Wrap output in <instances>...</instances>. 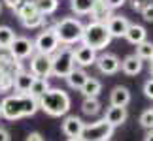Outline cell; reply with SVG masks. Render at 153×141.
<instances>
[{
	"label": "cell",
	"instance_id": "1",
	"mask_svg": "<svg viewBox=\"0 0 153 141\" xmlns=\"http://www.w3.org/2000/svg\"><path fill=\"white\" fill-rule=\"evenodd\" d=\"M38 109V100L28 94H10L0 102V117L6 120L32 117Z\"/></svg>",
	"mask_w": 153,
	"mask_h": 141
},
{
	"label": "cell",
	"instance_id": "2",
	"mask_svg": "<svg viewBox=\"0 0 153 141\" xmlns=\"http://www.w3.org/2000/svg\"><path fill=\"white\" fill-rule=\"evenodd\" d=\"M70 104L72 100L62 89H49L38 100V107L49 117H64L70 111Z\"/></svg>",
	"mask_w": 153,
	"mask_h": 141
},
{
	"label": "cell",
	"instance_id": "3",
	"mask_svg": "<svg viewBox=\"0 0 153 141\" xmlns=\"http://www.w3.org/2000/svg\"><path fill=\"white\" fill-rule=\"evenodd\" d=\"M83 28H85V25L78 19V17H62V19H59L57 25H55V34H57L61 45L70 47V45L81 42Z\"/></svg>",
	"mask_w": 153,
	"mask_h": 141
},
{
	"label": "cell",
	"instance_id": "4",
	"mask_svg": "<svg viewBox=\"0 0 153 141\" xmlns=\"http://www.w3.org/2000/svg\"><path fill=\"white\" fill-rule=\"evenodd\" d=\"M111 42V36L108 32L106 23H97L91 21L89 25H85L83 28V36H81V45L91 47L93 51H100L106 49Z\"/></svg>",
	"mask_w": 153,
	"mask_h": 141
},
{
	"label": "cell",
	"instance_id": "5",
	"mask_svg": "<svg viewBox=\"0 0 153 141\" xmlns=\"http://www.w3.org/2000/svg\"><path fill=\"white\" fill-rule=\"evenodd\" d=\"M76 68L74 62V47H66L62 45L55 55L51 57V75L55 77H62L66 79L68 73Z\"/></svg>",
	"mask_w": 153,
	"mask_h": 141
},
{
	"label": "cell",
	"instance_id": "6",
	"mask_svg": "<svg viewBox=\"0 0 153 141\" xmlns=\"http://www.w3.org/2000/svg\"><path fill=\"white\" fill-rule=\"evenodd\" d=\"M114 130H115L114 126L108 124L104 119H100L97 122H89V124H85L79 139L81 141H110Z\"/></svg>",
	"mask_w": 153,
	"mask_h": 141
},
{
	"label": "cell",
	"instance_id": "7",
	"mask_svg": "<svg viewBox=\"0 0 153 141\" xmlns=\"http://www.w3.org/2000/svg\"><path fill=\"white\" fill-rule=\"evenodd\" d=\"M15 13L25 28H40L44 23V15L38 11L36 4L32 0H23V4L15 10Z\"/></svg>",
	"mask_w": 153,
	"mask_h": 141
},
{
	"label": "cell",
	"instance_id": "8",
	"mask_svg": "<svg viewBox=\"0 0 153 141\" xmlns=\"http://www.w3.org/2000/svg\"><path fill=\"white\" fill-rule=\"evenodd\" d=\"M34 49H36V53H42V55H48V57L55 55L61 49V42H59V38L55 34V28L40 32L36 40H34Z\"/></svg>",
	"mask_w": 153,
	"mask_h": 141
},
{
	"label": "cell",
	"instance_id": "9",
	"mask_svg": "<svg viewBox=\"0 0 153 141\" xmlns=\"http://www.w3.org/2000/svg\"><path fill=\"white\" fill-rule=\"evenodd\" d=\"M28 72L36 79H48L51 75V57L42 55V53H34L28 62Z\"/></svg>",
	"mask_w": 153,
	"mask_h": 141
},
{
	"label": "cell",
	"instance_id": "10",
	"mask_svg": "<svg viewBox=\"0 0 153 141\" xmlns=\"http://www.w3.org/2000/svg\"><path fill=\"white\" fill-rule=\"evenodd\" d=\"M10 51L11 55H13L17 60H25V58H30L36 49H34V42L32 40H28L25 36H17L13 40V43L10 45Z\"/></svg>",
	"mask_w": 153,
	"mask_h": 141
},
{
	"label": "cell",
	"instance_id": "11",
	"mask_svg": "<svg viewBox=\"0 0 153 141\" xmlns=\"http://www.w3.org/2000/svg\"><path fill=\"white\" fill-rule=\"evenodd\" d=\"M97 68L98 72L104 73V75H114L121 70V60L117 58L114 53H104V55L97 57Z\"/></svg>",
	"mask_w": 153,
	"mask_h": 141
},
{
	"label": "cell",
	"instance_id": "12",
	"mask_svg": "<svg viewBox=\"0 0 153 141\" xmlns=\"http://www.w3.org/2000/svg\"><path fill=\"white\" fill-rule=\"evenodd\" d=\"M74 62L78 64V68L93 66L97 62V51H93L91 47H85V45L74 47Z\"/></svg>",
	"mask_w": 153,
	"mask_h": 141
},
{
	"label": "cell",
	"instance_id": "13",
	"mask_svg": "<svg viewBox=\"0 0 153 141\" xmlns=\"http://www.w3.org/2000/svg\"><path fill=\"white\" fill-rule=\"evenodd\" d=\"M106 26H108V32H110L111 38H125L131 23H128V19L123 17V15H114L108 23H106Z\"/></svg>",
	"mask_w": 153,
	"mask_h": 141
},
{
	"label": "cell",
	"instance_id": "14",
	"mask_svg": "<svg viewBox=\"0 0 153 141\" xmlns=\"http://www.w3.org/2000/svg\"><path fill=\"white\" fill-rule=\"evenodd\" d=\"M83 126H85V122L79 119V117H76V115H68L66 119L62 120V134L64 136H68V139H72V137H79L81 136V132H83Z\"/></svg>",
	"mask_w": 153,
	"mask_h": 141
},
{
	"label": "cell",
	"instance_id": "15",
	"mask_svg": "<svg viewBox=\"0 0 153 141\" xmlns=\"http://www.w3.org/2000/svg\"><path fill=\"white\" fill-rule=\"evenodd\" d=\"M34 81H36V77H34L30 72L21 70V72L13 77V89L17 90V94H28V90H30Z\"/></svg>",
	"mask_w": 153,
	"mask_h": 141
},
{
	"label": "cell",
	"instance_id": "16",
	"mask_svg": "<svg viewBox=\"0 0 153 141\" xmlns=\"http://www.w3.org/2000/svg\"><path fill=\"white\" fill-rule=\"evenodd\" d=\"M127 117H128L127 107H115V105H110L108 111H106V115H104V120L108 122V124H111L114 128H117V126H121L123 122L127 120Z\"/></svg>",
	"mask_w": 153,
	"mask_h": 141
},
{
	"label": "cell",
	"instance_id": "17",
	"mask_svg": "<svg viewBox=\"0 0 153 141\" xmlns=\"http://www.w3.org/2000/svg\"><path fill=\"white\" fill-rule=\"evenodd\" d=\"M111 17H114V10L110 8L108 4L104 2H97L93 4V11H91V21H97V23H108Z\"/></svg>",
	"mask_w": 153,
	"mask_h": 141
},
{
	"label": "cell",
	"instance_id": "18",
	"mask_svg": "<svg viewBox=\"0 0 153 141\" xmlns=\"http://www.w3.org/2000/svg\"><path fill=\"white\" fill-rule=\"evenodd\" d=\"M128 102H131V92H128L127 87L121 85L114 87V90L110 92V104L115 105V107H127Z\"/></svg>",
	"mask_w": 153,
	"mask_h": 141
},
{
	"label": "cell",
	"instance_id": "19",
	"mask_svg": "<svg viewBox=\"0 0 153 141\" xmlns=\"http://www.w3.org/2000/svg\"><path fill=\"white\" fill-rule=\"evenodd\" d=\"M89 79V75H87V72L83 68H78L76 66L72 72L68 73V77H66V83L70 89H74V90H81L83 89V85H85V81Z\"/></svg>",
	"mask_w": 153,
	"mask_h": 141
},
{
	"label": "cell",
	"instance_id": "20",
	"mask_svg": "<svg viewBox=\"0 0 153 141\" xmlns=\"http://www.w3.org/2000/svg\"><path fill=\"white\" fill-rule=\"evenodd\" d=\"M125 38H127L128 43L140 45L142 42H146V38H148V32H146V28H144L142 25H132V23H131V26H128Z\"/></svg>",
	"mask_w": 153,
	"mask_h": 141
},
{
	"label": "cell",
	"instance_id": "21",
	"mask_svg": "<svg viewBox=\"0 0 153 141\" xmlns=\"http://www.w3.org/2000/svg\"><path fill=\"white\" fill-rule=\"evenodd\" d=\"M121 70H123V73H127V75H136L142 72V60L136 57V55H128L125 60L121 62Z\"/></svg>",
	"mask_w": 153,
	"mask_h": 141
},
{
	"label": "cell",
	"instance_id": "22",
	"mask_svg": "<svg viewBox=\"0 0 153 141\" xmlns=\"http://www.w3.org/2000/svg\"><path fill=\"white\" fill-rule=\"evenodd\" d=\"M102 90V83L95 77H89L85 81L83 89H81V94H83V98H98V94Z\"/></svg>",
	"mask_w": 153,
	"mask_h": 141
},
{
	"label": "cell",
	"instance_id": "23",
	"mask_svg": "<svg viewBox=\"0 0 153 141\" xmlns=\"http://www.w3.org/2000/svg\"><path fill=\"white\" fill-rule=\"evenodd\" d=\"M70 10L76 15H91L93 0H70Z\"/></svg>",
	"mask_w": 153,
	"mask_h": 141
},
{
	"label": "cell",
	"instance_id": "24",
	"mask_svg": "<svg viewBox=\"0 0 153 141\" xmlns=\"http://www.w3.org/2000/svg\"><path fill=\"white\" fill-rule=\"evenodd\" d=\"M49 89H51V87H49V81H48V79H36V81L32 83L30 90H28V96H32V98L40 100V98H42Z\"/></svg>",
	"mask_w": 153,
	"mask_h": 141
},
{
	"label": "cell",
	"instance_id": "25",
	"mask_svg": "<svg viewBox=\"0 0 153 141\" xmlns=\"http://www.w3.org/2000/svg\"><path fill=\"white\" fill-rule=\"evenodd\" d=\"M34 4H36L38 11L42 13L44 17L45 15H53L59 8V0H32Z\"/></svg>",
	"mask_w": 153,
	"mask_h": 141
},
{
	"label": "cell",
	"instance_id": "26",
	"mask_svg": "<svg viewBox=\"0 0 153 141\" xmlns=\"http://www.w3.org/2000/svg\"><path fill=\"white\" fill-rule=\"evenodd\" d=\"M136 57L140 58V60H151L153 57V43L151 42H142L140 45H136Z\"/></svg>",
	"mask_w": 153,
	"mask_h": 141
},
{
	"label": "cell",
	"instance_id": "27",
	"mask_svg": "<svg viewBox=\"0 0 153 141\" xmlns=\"http://www.w3.org/2000/svg\"><path fill=\"white\" fill-rule=\"evenodd\" d=\"M81 111L85 115H97L100 111V102L98 98H85L83 104H81Z\"/></svg>",
	"mask_w": 153,
	"mask_h": 141
},
{
	"label": "cell",
	"instance_id": "28",
	"mask_svg": "<svg viewBox=\"0 0 153 141\" xmlns=\"http://www.w3.org/2000/svg\"><path fill=\"white\" fill-rule=\"evenodd\" d=\"M15 38V32L10 26H0V47H10Z\"/></svg>",
	"mask_w": 153,
	"mask_h": 141
},
{
	"label": "cell",
	"instance_id": "29",
	"mask_svg": "<svg viewBox=\"0 0 153 141\" xmlns=\"http://www.w3.org/2000/svg\"><path fill=\"white\" fill-rule=\"evenodd\" d=\"M10 89H13V77L0 72V92H8Z\"/></svg>",
	"mask_w": 153,
	"mask_h": 141
},
{
	"label": "cell",
	"instance_id": "30",
	"mask_svg": "<svg viewBox=\"0 0 153 141\" xmlns=\"http://www.w3.org/2000/svg\"><path fill=\"white\" fill-rule=\"evenodd\" d=\"M140 124H142L146 130H153V111L146 109L142 115H140Z\"/></svg>",
	"mask_w": 153,
	"mask_h": 141
},
{
	"label": "cell",
	"instance_id": "31",
	"mask_svg": "<svg viewBox=\"0 0 153 141\" xmlns=\"http://www.w3.org/2000/svg\"><path fill=\"white\" fill-rule=\"evenodd\" d=\"M149 2H151V0H131V8H132L134 11H140V13H142V10H144Z\"/></svg>",
	"mask_w": 153,
	"mask_h": 141
},
{
	"label": "cell",
	"instance_id": "32",
	"mask_svg": "<svg viewBox=\"0 0 153 141\" xmlns=\"http://www.w3.org/2000/svg\"><path fill=\"white\" fill-rule=\"evenodd\" d=\"M142 17H144V21L153 23V4H151V2H149V4L142 10Z\"/></svg>",
	"mask_w": 153,
	"mask_h": 141
},
{
	"label": "cell",
	"instance_id": "33",
	"mask_svg": "<svg viewBox=\"0 0 153 141\" xmlns=\"http://www.w3.org/2000/svg\"><path fill=\"white\" fill-rule=\"evenodd\" d=\"M144 94H146V98L153 100V77H149V79L144 83Z\"/></svg>",
	"mask_w": 153,
	"mask_h": 141
},
{
	"label": "cell",
	"instance_id": "34",
	"mask_svg": "<svg viewBox=\"0 0 153 141\" xmlns=\"http://www.w3.org/2000/svg\"><path fill=\"white\" fill-rule=\"evenodd\" d=\"M25 141H45V139H44V136H42L40 132H30V134L25 137Z\"/></svg>",
	"mask_w": 153,
	"mask_h": 141
},
{
	"label": "cell",
	"instance_id": "35",
	"mask_svg": "<svg viewBox=\"0 0 153 141\" xmlns=\"http://www.w3.org/2000/svg\"><path fill=\"white\" fill-rule=\"evenodd\" d=\"M4 4H6V6H8V8H10V10H13V11H15V10H17V8H19V6H21V4H23V0H4Z\"/></svg>",
	"mask_w": 153,
	"mask_h": 141
},
{
	"label": "cell",
	"instance_id": "36",
	"mask_svg": "<svg viewBox=\"0 0 153 141\" xmlns=\"http://www.w3.org/2000/svg\"><path fill=\"white\" fill-rule=\"evenodd\" d=\"M125 2H127V0H106V4H108L111 10H115V8H121V6L125 4Z\"/></svg>",
	"mask_w": 153,
	"mask_h": 141
},
{
	"label": "cell",
	"instance_id": "37",
	"mask_svg": "<svg viewBox=\"0 0 153 141\" xmlns=\"http://www.w3.org/2000/svg\"><path fill=\"white\" fill-rule=\"evenodd\" d=\"M11 137H10V132L6 130L4 126H0V141H10Z\"/></svg>",
	"mask_w": 153,
	"mask_h": 141
},
{
	"label": "cell",
	"instance_id": "38",
	"mask_svg": "<svg viewBox=\"0 0 153 141\" xmlns=\"http://www.w3.org/2000/svg\"><path fill=\"white\" fill-rule=\"evenodd\" d=\"M144 141H153V130H149L148 134H146V139Z\"/></svg>",
	"mask_w": 153,
	"mask_h": 141
},
{
	"label": "cell",
	"instance_id": "39",
	"mask_svg": "<svg viewBox=\"0 0 153 141\" xmlns=\"http://www.w3.org/2000/svg\"><path fill=\"white\" fill-rule=\"evenodd\" d=\"M149 75L153 77V57H151V62H149Z\"/></svg>",
	"mask_w": 153,
	"mask_h": 141
},
{
	"label": "cell",
	"instance_id": "40",
	"mask_svg": "<svg viewBox=\"0 0 153 141\" xmlns=\"http://www.w3.org/2000/svg\"><path fill=\"white\" fill-rule=\"evenodd\" d=\"M68 141H81L79 137H72V139H68Z\"/></svg>",
	"mask_w": 153,
	"mask_h": 141
},
{
	"label": "cell",
	"instance_id": "41",
	"mask_svg": "<svg viewBox=\"0 0 153 141\" xmlns=\"http://www.w3.org/2000/svg\"><path fill=\"white\" fill-rule=\"evenodd\" d=\"M97 2H104V0H93V4H97Z\"/></svg>",
	"mask_w": 153,
	"mask_h": 141
},
{
	"label": "cell",
	"instance_id": "42",
	"mask_svg": "<svg viewBox=\"0 0 153 141\" xmlns=\"http://www.w3.org/2000/svg\"><path fill=\"white\" fill-rule=\"evenodd\" d=\"M0 11H2V4H0Z\"/></svg>",
	"mask_w": 153,
	"mask_h": 141
},
{
	"label": "cell",
	"instance_id": "43",
	"mask_svg": "<svg viewBox=\"0 0 153 141\" xmlns=\"http://www.w3.org/2000/svg\"><path fill=\"white\" fill-rule=\"evenodd\" d=\"M151 111H153V107H151Z\"/></svg>",
	"mask_w": 153,
	"mask_h": 141
}]
</instances>
